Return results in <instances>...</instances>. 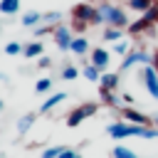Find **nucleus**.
<instances>
[{"label": "nucleus", "mask_w": 158, "mask_h": 158, "mask_svg": "<svg viewBox=\"0 0 158 158\" xmlns=\"http://www.w3.org/2000/svg\"><path fill=\"white\" fill-rule=\"evenodd\" d=\"M106 131H109L111 138H128V136L158 138V128H151V126H136V123H128V121H116V123H111Z\"/></svg>", "instance_id": "f257e3e1"}, {"label": "nucleus", "mask_w": 158, "mask_h": 158, "mask_svg": "<svg viewBox=\"0 0 158 158\" xmlns=\"http://www.w3.org/2000/svg\"><path fill=\"white\" fill-rule=\"evenodd\" d=\"M96 10H99L101 20H104L109 27H118V30L128 27V17H126V12H123L121 7H116V5H109V2H101Z\"/></svg>", "instance_id": "f03ea898"}, {"label": "nucleus", "mask_w": 158, "mask_h": 158, "mask_svg": "<svg viewBox=\"0 0 158 158\" xmlns=\"http://www.w3.org/2000/svg\"><path fill=\"white\" fill-rule=\"evenodd\" d=\"M156 22H158V5H153V7H151V10H146V12H143V15H141L136 22H131V25H128V32H131V35L148 32V30H151Z\"/></svg>", "instance_id": "7ed1b4c3"}, {"label": "nucleus", "mask_w": 158, "mask_h": 158, "mask_svg": "<svg viewBox=\"0 0 158 158\" xmlns=\"http://www.w3.org/2000/svg\"><path fill=\"white\" fill-rule=\"evenodd\" d=\"M72 20H81V22H86V25H101V22H104L101 15H99V10L91 7L89 2L74 5V10H72Z\"/></svg>", "instance_id": "20e7f679"}, {"label": "nucleus", "mask_w": 158, "mask_h": 158, "mask_svg": "<svg viewBox=\"0 0 158 158\" xmlns=\"http://www.w3.org/2000/svg\"><path fill=\"white\" fill-rule=\"evenodd\" d=\"M96 109H99L96 104H81V106H77L74 111H69V114H67V126H72V128H74V126H79L84 118L94 116V114H96Z\"/></svg>", "instance_id": "39448f33"}, {"label": "nucleus", "mask_w": 158, "mask_h": 158, "mask_svg": "<svg viewBox=\"0 0 158 158\" xmlns=\"http://www.w3.org/2000/svg\"><path fill=\"white\" fill-rule=\"evenodd\" d=\"M141 79H143V84H146V91H148L153 99H158V72L153 69V64H146V67H143Z\"/></svg>", "instance_id": "423d86ee"}, {"label": "nucleus", "mask_w": 158, "mask_h": 158, "mask_svg": "<svg viewBox=\"0 0 158 158\" xmlns=\"http://www.w3.org/2000/svg\"><path fill=\"white\" fill-rule=\"evenodd\" d=\"M52 35H54V42H57V47L59 49H69V44H72V32H69V27L67 25H57L54 30H52Z\"/></svg>", "instance_id": "0eeeda50"}, {"label": "nucleus", "mask_w": 158, "mask_h": 158, "mask_svg": "<svg viewBox=\"0 0 158 158\" xmlns=\"http://www.w3.org/2000/svg\"><path fill=\"white\" fill-rule=\"evenodd\" d=\"M151 59H148V54L146 52H128L126 57H123V62H121V72H126V69H131V67H136V64H148Z\"/></svg>", "instance_id": "6e6552de"}, {"label": "nucleus", "mask_w": 158, "mask_h": 158, "mask_svg": "<svg viewBox=\"0 0 158 158\" xmlns=\"http://www.w3.org/2000/svg\"><path fill=\"white\" fill-rule=\"evenodd\" d=\"M123 118H126L128 123H136V126H151V123H153V118H148L146 114H141V111H136V109H131V106L123 109Z\"/></svg>", "instance_id": "1a4fd4ad"}, {"label": "nucleus", "mask_w": 158, "mask_h": 158, "mask_svg": "<svg viewBox=\"0 0 158 158\" xmlns=\"http://www.w3.org/2000/svg\"><path fill=\"white\" fill-rule=\"evenodd\" d=\"M89 64H94L99 72H104L106 67H109V52L104 49V47H94L91 49V62Z\"/></svg>", "instance_id": "9d476101"}, {"label": "nucleus", "mask_w": 158, "mask_h": 158, "mask_svg": "<svg viewBox=\"0 0 158 158\" xmlns=\"http://www.w3.org/2000/svg\"><path fill=\"white\" fill-rule=\"evenodd\" d=\"M64 99H67V94H64V91H57V94H52L49 99H44V104L40 106V111H42V114H47V111H52L57 104H62Z\"/></svg>", "instance_id": "9b49d317"}, {"label": "nucleus", "mask_w": 158, "mask_h": 158, "mask_svg": "<svg viewBox=\"0 0 158 158\" xmlns=\"http://www.w3.org/2000/svg\"><path fill=\"white\" fill-rule=\"evenodd\" d=\"M42 52H44V47H42V42H30V44H25V49H22V54L27 57V59H37V57H42Z\"/></svg>", "instance_id": "f8f14e48"}, {"label": "nucleus", "mask_w": 158, "mask_h": 158, "mask_svg": "<svg viewBox=\"0 0 158 158\" xmlns=\"http://www.w3.org/2000/svg\"><path fill=\"white\" fill-rule=\"evenodd\" d=\"M69 52H74V54H86V52H89V40H86V37H74L72 44H69Z\"/></svg>", "instance_id": "ddd939ff"}, {"label": "nucleus", "mask_w": 158, "mask_h": 158, "mask_svg": "<svg viewBox=\"0 0 158 158\" xmlns=\"http://www.w3.org/2000/svg\"><path fill=\"white\" fill-rule=\"evenodd\" d=\"M99 84H101L104 89H109V91H114V89L118 86V74H114V72H106V74H101V79H99Z\"/></svg>", "instance_id": "4468645a"}, {"label": "nucleus", "mask_w": 158, "mask_h": 158, "mask_svg": "<svg viewBox=\"0 0 158 158\" xmlns=\"http://www.w3.org/2000/svg\"><path fill=\"white\" fill-rule=\"evenodd\" d=\"M156 5V0H128V10H136V12H146V10H151Z\"/></svg>", "instance_id": "2eb2a0df"}, {"label": "nucleus", "mask_w": 158, "mask_h": 158, "mask_svg": "<svg viewBox=\"0 0 158 158\" xmlns=\"http://www.w3.org/2000/svg\"><path fill=\"white\" fill-rule=\"evenodd\" d=\"M20 10V0H0V12L2 15H15Z\"/></svg>", "instance_id": "dca6fc26"}, {"label": "nucleus", "mask_w": 158, "mask_h": 158, "mask_svg": "<svg viewBox=\"0 0 158 158\" xmlns=\"http://www.w3.org/2000/svg\"><path fill=\"white\" fill-rule=\"evenodd\" d=\"M40 20H42V15H40V12H35V10H32V12H25V15H22V25H25V27H35V25H37Z\"/></svg>", "instance_id": "f3484780"}, {"label": "nucleus", "mask_w": 158, "mask_h": 158, "mask_svg": "<svg viewBox=\"0 0 158 158\" xmlns=\"http://www.w3.org/2000/svg\"><path fill=\"white\" fill-rule=\"evenodd\" d=\"M99 94H101V99H104V104H109V106H118V99H116V94L114 91H109V89H99Z\"/></svg>", "instance_id": "a211bd4d"}, {"label": "nucleus", "mask_w": 158, "mask_h": 158, "mask_svg": "<svg viewBox=\"0 0 158 158\" xmlns=\"http://www.w3.org/2000/svg\"><path fill=\"white\" fill-rule=\"evenodd\" d=\"M32 123H35V114H27V116H22V118H20V123H17V131H20V133H27Z\"/></svg>", "instance_id": "6ab92c4d"}, {"label": "nucleus", "mask_w": 158, "mask_h": 158, "mask_svg": "<svg viewBox=\"0 0 158 158\" xmlns=\"http://www.w3.org/2000/svg\"><path fill=\"white\" fill-rule=\"evenodd\" d=\"M121 32H123V30H118V27H106V30H104V40L116 42V40H121Z\"/></svg>", "instance_id": "aec40b11"}, {"label": "nucleus", "mask_w": 158, "mask_h": 158, "mask_svg": "<svg viewBox=\"0 0 158 158\" xmlns=\"http://www.w3.org/2000/svg\"><path fill=\"white\" fill-rule=\"evenodd\" d=\"M84 77H86L89 81H99V79H101V74H99V69H96L94 64H86V67H84Z\"/></svg>", "instance_id": "412c9836"}, {"label": "nucleus", "mask_w": 158, "mask_h": 158, "mask_svg": "<svg viewBox=\"0 0 158 158\" xmlns=\"http://www.w3.org/2000/svg\"><path fill=\"white\" fill-rule=\"evenodd\" d=\"M114 158H136V153L131 148H126V146H116L114 148Z\"/></svg>", "instance_id": "4be33fe9"}, {"label": "nucleus", "mask_w": 158, "mask_h": 158, "mask_svg": "<svg viewBox=\"0 0 158 158\" xmlns=\"http://www.w3.org/2000/svg\"><path fill=\"white\" fill-rule=\"evenodd\" d=\"M22 49H25V47H22L20 42H7V44H5V54H10V57H15V54H20Z\"/></svg>", "instance_id": "5701e85b"}, {"label": "nucleus", "mask_w": 158, "mask_h": 158, "mask_svg": "<svg viewBox=\"0 0 158 158\" xmlns=\"http://www.w3.org/2000/svg\"><path fill=\"white\" fill-rule=\"evenodd\" d=\"M49 89H52V79H37V84H35V91L37 94H44Z\"/></svg>", "instance_id": "b1692460"}, {"label": "nucleus", "mask_w": 158, "mask_h": 158, "mask_svg": "<svg viewBox=\"0 0 158 158\" xmlns=\"http://www.w3.org/2000/svg\"><path fill=\"white\" fill-rule=\"evenodd\" d=\"M77 77H79V69H77V67H64V69H62V79L72 81V79H77Z\"/></svg>", "instance_id": "393cba45"}, {"label": "nucleus", "mask_w": 158, "mask_h": 158, "mask_svg": "<svg viewBox=\"0 0 158 158\" xmlns=\"http://www.w3.org/2000/svg\"><path fill=\"white\" fill-rule=\"evenodd\" d=\"M114 52H116V54H123V57H126V54H128V40H118V42L114 44Z\"/></svg>", "instance_id": "a878e982"}, {"label": "nucleus", "mask_w": 158, "mask_h": 158, "mask_svg": "<svg viewBox=\"0 0 158 158\" xmlns=\"http://www.w3.org/2000/svg\"><path fill=\"white\" fill-rule=\"evenodd\" d=\"M64 148L62 146H54V148H47V151H42V158H59V153H62Z\"/></svg>", "instance_id": "bb28decb"}, {"label": "nucleus", "mask_w": 158, "mask_h": 158, "mask_svg": "<svg viewBox=\"0 0 158 158\" xmlns=\"http://www.w3.org/2000/svg\"><path fill=\"white\" fill-rule=\"evenodd\" d=\"M42 20H44L47 25H54V22L59 20V12H47V15H42Z\"/></svg>", "instance_id": "cd10ccee"}, {"label": "nucleus", "mask_w": 158, "mask_h": 158, "mask_svg": "<svg viewBox=\"0 0 158 158\" xmlns=\"http://www.w3.org/2000/svg\"><path fill=\"white\" fill-rule=\"evenodd\" d=\"M72 27H74L77 32H84V30H86V22H81V20H72Z\"/></svg>", "instance_id": "c85d7f7f"}, {"label": "nucleus", "mask_w": 158, "mask_h": 158, "mask_svg": "<svg viewBox=\"0 0 158 158\" xmlns=\"http://www.w3.org/2000/svg\"><path fill=\"white\" fill-rule=\"evenodd\" d=\"M37 64H40V67H42V69H44V67H49V64H52V59H49V57H44V54H42V57H40V59H37Z\"/></svg>", "instance_id": "c756f323"}, {"label": "nucleus", "mask_w": 158, "mask_h": 158, "mask_svg": "<svg viewBox=\"0 0 158 158\" xmlns=\"http://www.w3.org/2000/svg\"><path fill=\"white\" fill-rule=\"evenodd\" d=\"M59 158H77V153H74L72 148H64V151L59 153Z\"/></svg>", "instance_id": "7c9ffc66"}, {"label": "nucleus", "mask_w": 158, "mask_h": 158, "mask_svg": "<svg viewBox=\"0 0 158 158\" xmlns=\"http://www.w3.org/2000/svg\"><path fill=\"white\" fill-rule=\"evenodd\" d=\"M121 99H123V104H126V106H131V104H133V96H131V94H128V91H126V94H123V96H121Z\"/></svg>", "instance_id": "2f4dec72"}, {"label": "nucleus", "mask_w": 158, "mask_h": 158, "mask_svg": "<svg viewBox=\"0 0 158 158\" xmlns=\"http://www.w3.org/2000/svg\"><path fill=\"white\" fill-rule=\"evenodd\" d=\"M151 64H153V69H156V72H158V52H156V54H153V57H151Z\"/></svg>", "instance_id": "473e14b6"}, {"label": "nucleus", "mask_w": 158, "mask_h": 158, "mask_svg": "<svg viewBox=\"0 0 158 158\" xmlns=\"http://www.w3.org/2000/svg\"><path fill=\"white\" fill-rule=\"evenodd\" d=\"M153 123H156V126H158V116H156V118H153Z\"/></svg>", "instance_id": "72a5a7b5"}, {"label": "nucleus", "mask_w": 158, "mask_h": 158, "mask_svg": "<svg viewBox=\"0 0 158 158\" xmlns=\"http://www.w3.org/2000/svg\"><path fill=\"white\" fill-rule=\"evenodd\" d=\"M0 109H2V101H0Z\"/></svg>", "instance_id": "f704fd0d"}, {"label": "nucleus", "mask_w": 158, "mask_h": 158, "mask_svg": "<svg viewBox=\"0 0 158 158\" xmlns=\"http://www.w3.org/2000/svg\"><path fill=\"white\" fill-rule=\"evenodd\" d=\"M77 158H81V156H77Z\"/></svg>", "instance_id": "c9c22d12"}]
</instances>
